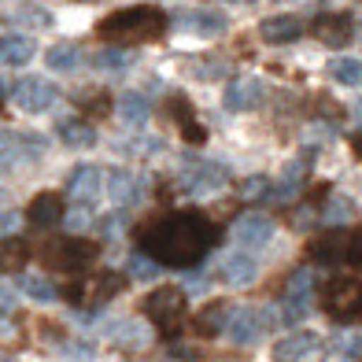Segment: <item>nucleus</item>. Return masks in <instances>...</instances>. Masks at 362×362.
Masks as SVG:
<instances>
[{
  "instance_id": "obj_1",
  "label": "nucleus",
  "mask_w": 362,
  "mask_h": 362,
  "mask_svg": "<svg viewBox=\"0 0 362 362\" xmlns=\"http://www.w3.org/2000/svg\"><path fill=\"white\" fill-rule=\"evenodd\" d=\"M215 244V226L204 215L181 211V215H167L163 222H156L144 233V255L156 259L159 267H196Z\"/></svg>"
},
{
  "instance_id": "obj_2",
  "label": "nucleus",
  "mask_w": 362,
  "mask_h": 362,
  "mask_svg": "<svg viewBox=\"0 0 362 362\" xmlns=\"http://www.w3.org/2000/svg\"><path fill=\"white\" fill-rule=\"evenodd\" d=\"M167 30V15L159 8H122L107 15V19L96 26V34L104 41H156Z\"/></svg>"
},
{
  "instance_id": "obj_3",
  "label": "nucleus",
  "mask_w": 362,
  "mask_h": 362,
  "mask_svg": "<svg viewBox=\"0 0 362 362\" xmlns=\"http://www.w3.org/2000/svg\"><path fill=\"white\" fill-rule=\"evenodd\" d=\"M322 303L337 322H358L362 318V281L358 277H333L322 292Z\"/></svg>"
},
{
  "instance_id": "obj_4",
  "label": "nucleus",
  "mask_w": 362,
  "mask_h": 362,
  "mask_svg": "<svg viewBox=\"0 0 362 362\" xmlns=\"http://www.w3.org/2000/svg\"><path fill=\"white\" fill-rule=\"evenodd\" d=\"M310 310H315V274L296 270L288 277V285H285V296H281V322L300 325Z\"/></svg>"
},
{
  "instance_id": "obj_5",
  "label": "nucleus",
  "mask_w": 362,
  "mask_h": 362,
  "mask_svg": "<svg viewBox=\"0 0 362 362\" xmlns=\"http://www.w3.org/2000/svg\"><path fill=\"white\" fill-rule=\"evenodd\" d=\"M270 322H274L270 310H262V307L259 310L255 307H240L226 322V340L237 344V348H252V344H259L262 337L270 333Z\"/></svg>"
},
{
  "instance_id": "obj_6",
  "label": "nucleus",
  "mask_w": 362,
  "mask_h": 362,
  "mask_svg": "<svg viewBox=\"0 0 362 362\" xmlns=\"http://www.w3.org/2000/svg\"><path fill=\"white\" fill-rule=\"evenodd\" d=\"M11 100H15V107H23L30 115H41V111H48L59 100V89L48 78H41V74H26V78H19L11 86Z\"/></svg>"
},
{
  "instance_id": "obj_7",
  "label": "nucleus",
  "mask_w": 362,
  "mask_h": 362,
  "mask_svg": "<svg viewBox=\"0 0 362 362\" xmlns=\"http://www.w3.org/2000/svg\"><path fill=\"white\" fill-rule=\"evenodd\" d=\"M144 315L152 318L159 329H174L181 318H185V292L174 285H163L144 300Z\"/></svg>"
},
{
  "instance_id": "obj_8",
  "label": "nucleus",
  "mask_w": 362,
  "mask_h": 362,
  "mask_svg": "<svg viewBox=\"0 0 362 362\" xmlns=\"http://www.w3.org/2000/svg\"><path fill=\"white\" fill-rule=\"evenodd\" d=\"M177 185L192 196H207V192H218L226 185V170L218 163H207V159H189L177 174Z\"/></svg>"
},
{
  "instance_id": "obj_9",
  "label": "nucleus",
  "mask_w": 362,
  "mask_h": 362,
  "mask_svg": "<svg viewBox=\"0 0 362 362\" xmlns=\"http://www.w3.org/2000/svg\"><path fill=\"white\" fill-rule=\"evenodd\" d=\"M96 259V244L89 240H52L45 248V262L56 270H86Z\"/></svg>"
},
{
  "instance_id": "obj_10",
  "label": "nucleus",
  "mask_w": 362,
  "mask_h": 362,
  "mask_svg": "<svg viewBox=\"0 0 362 362\" xmlns=\"http://www.w3.org/2000/svg\"><path fill=\"white\" fill-rule=\"evenodd\" d=\"M274 240V222L267 215H255V211H248V215H240L233 222V244L240 252H259V248H267V244Z\"/></svg>"
},
{
  "instance_id": "obj_11",
  "label": "nucleus",
  "mask_w": 362,
  "mask_h": 362,
  "mask_svg": "<svg viewBox=\"0 0 362 362\" xmlns=\"http://www.w3.org/2000/svg\"><path fill=\"white\" fill-rule=\"evenodd\" d=\"M67 196L74 200V207H93V204L104 196V170L93 167V163L78 167V170L67 177Z\"/></svg>"
},
{
  "instance_id": "obj_12",
  "label": "nucleus",
  "mask_w": 362,
  "mask_h": 362,
  "mask_svg": "<svg viewBox=\"0 0 362 362\" xmlns=\"http://www.w3.org/2000/svg\"><path fill=\"white\" fill-rule=\"evenodd\" d=\"M262 100H267V81L259 78H233L222 96L226 111H255L262 107Z\"/></svg>"
},
{
  "instance_id": "obj_13",
  "label": "nucleus",
  "mask_w": 362,
  "mask_h": 362,
  "mask_svg": "<svg viewBox=\"0 0 362 362\" xmlns=\"http://www.w3.org/2000/svg\"><path fill=\"white\" fill-rule=\"evenodd\" d=\"M315 37L329 48H344L351 37H355V23H351V15H344V11H325L315 19Z\"/></svg>"
},
{
  "instance_id": "obj_14",
  "label": "nucleus",
  "mask_w": 362,
  "mask_h": 362,
  "mask_svg": "<svg viewBox=\"0 0 362 362\" xmlns=\"http://www.w3.org/2000/svg\"><path fill=\"white\" fill-rule=\"evenodd\" d=\"M218 277L229 288H248V285H255V277H259V262L248 252H229L222 259V267H218Z\"/></svg>"
},
{
  "instance_id": "obj_15",
  "label": "nucleus",
  "mask_w": 362,
  "mask_h": 362,
  "mask_svg": "<svg viewBox=\"0 0 362 362\" xmlns=\"http://www.w3.org/2000/svg\"><path fill=\"white\" fill-rule=\"evenodd\" d=\"M318 337L315 333H285L274 344V362H310L318 355Z\"/></svg>"
},
{
  "instance_id": "obj_16",
  "label": "nucleus",
  "mask_w": 362,
  "mask_h": 362,
  "mask_svg": "<svg viewBox=\"0 0 362 362\" xmlns=\"http://www.w3.org/2000/svg\"><path fill=\"white\" fill-rule=\"evenodd\" d=\"M259 37L267 45H292L303 37V19L300 15H270L259 26Z\"/></svg>"
},
{
  "instance_id": "obj_17",
  "label": "nucleus",
  "mask_w": 362,
  "mask_h": 362,
  "mask_svg": "<svg viewBox=\"0 0 362 362\" xmlns=\"http://www.w3.org/2000/svg\"><path fill=\"white\" fill-rule=\"evenodd\" d=\"M37 45L30 34H19V30H11V34H0V63L4 67H26L30 59H34Z\"/></svg>"
},
{
  "instance_id": "obj_18",
  "label": "nucleus",
  "mask_w": 362,
  "mask_h": 362,
  "mask_svg": "<svg viewBox=\"0 0 362 362\" xmlns=\"http://www.w3.org/2000/svg\"><path fill=\"white\" fill-rule=\"evenodd\" d=\"M177 30L185 34H196V37H218L226 30V15L211 11V8H196V11H185L177 19Z\"/></svg>"
},
{
  "instance_id": "obj_19",
  "label": "nucleus",
  "mask_w": 362,
  "mask_h": 362,
  "mask_svg": "<svg viewBox=\"0 0 362 362\" xmlns=\"http://www.w3.org/2000/svg\"><path fill=\"white\" fill-rule=\"evenodd\" d=\"M63 196L59 192H41V196H34L30 200V207H26V218L34 222V226H56V222H63Z\"/></svg>"
},
{
  "instance_id": "obj_20",
  "label": "nucleus",
  "mask_w": 362,
  "mask_h": 362,
  "mask_svg": "<svg viewBox=\"0 0 362 362\" xmlns=\"http://www.w3.org/2000/svg\"><path fill=\"white\" fill-rule=\"evenodd\" d=\"M104 192L111 196L115 204H134L141 200V185L129 170H107L104 174Z\"/></svg>"
},
{
  "instance_id": "obj_21",
  "label": "nucleus",
  "mask_w": 362,
  "mask_h": 362,
  "mask_svg": "<svg viewBox=\"0 0 362 362\" xmlns=\"http://www.w3.org/2000/svg\"><path fill=\"white\" fill-rule=\"evenodd\" d=\"M119 119L129 129H141L148 119H152V104H148L144 93H122L119 96Z\"/></svg>"
},
{
  "instance_id": "obj_22",
  "label": "nucleus",
  "mask_w": 362,
  "mask_h": 362,
  "mask_svg": "<svg viewBox=\"0 0 362 362\" xmlns=\"http://www.w3.org/2000/svg\"><path fill=\"white\" fill-rule=\"evenodd\" d=\"M59 137L67 148H93L96 144V129L81 119H63L59 122Z\"/></svg>"
},
{
  "instance_id": "obj_23",
  "label": "nucleus",
  "mask_w": 362,
  "mask_h": 362,
  "mask_svg": "<svg viewBox=\"0 0 362 362\" xmlns=\"http://www.w3.org/2000/svg\"><path fill=\"white\" fill-rule=\"evenodd\" d=\"M170 107H174V119L181 126V134H185V141H204L207 137V129L196 122V115L189 111V104H185V96H181V93L170 96Z\"/></svg>"
},
{
  "instance_id": "obj_24",
  "label": "nucleus",
  "mask_w": 362,
  "mask_h": 362,
  "mask_svg": "<svg viewBox=\"0 0 362 362\" xmlns=\"http://www.w3.org/2000/svg\"><path fill=\"white\" fill-rule=\"evenodd\" d=\"M329 78H333L337 86H362V59H355V56L329 59Z\"/></svg>"
},
{
  "instance_id": "obj_25",
  "label": "nucleus",
  "mask_w": 362,
  "mask_h": 362,
  "mask_svg": "<svg viewBox=\"0 0 362 362\" xmlns=\"http://www.w3.org/2000/svg\"><path fill=\"white\" fill-rule=\"evenodd\" d=\"M19 288L30 296V300H41V303H52L56 296H59V288L48 281V274H23L19 277Z\"/></svg>"
},
{
  "instance_id": "obj_26",
  "label": "nucleus",
  "mask_w": 362,
  "mask_h": 362,
  "mask_svg": "<svg viewBox=\"0 0 362 362\" xmlns=\"http://www.w3.org/2000/svg\"><path fill=\"white\" fill-rule=\"evenodd\" d=\"M45 63L52 71H59V74H71V71H78V63H81V52L74 45H52L45 52Z\"/></svg>"
},
{
  "instance_id": "obj_27",
  "label": "nucleus",
  "mask_w": 362,
  "mask_h": 362,
  "mask_svg": "<svg viewBox=\"0 0 362 362\" xmlns=\"http://www.w3.org/2000/svg\"><path fill=\"white\" fill-rule=\"evenodd\" d=\"M315 259L318 262H340V259H348V237L344 233H329V237H322L318 244H315Z\"/></svg>"
},
{
  "instance_id": "obj_28",
  "label": "nucleus",
  "mask_w": 362,
  "mask_h": 362,
  "mask_svg": "<svg viewBox=\"0 0 362 362\" xmlns=\"http://www.w3.org/2000/svg\"><path fill=\"white\" fill-rule=\"evenodd\" d=\"M122 285H126V281H122L119 274H111V270H107V274H96L93 285H89V303H107L111 296L122 292Z\"/></svg>"
},
{
  "instance_id": "obj_29",
  "label": "nucleus",
  "mask_w": 362,
  "mask_h": 362,
  "mask_svg": "<svg viewBox=\"0 0 362 362\" xmlns=\"http://www.w3.org/2000/svg\"><path fill=\"white\" fill-rule=\"evenodd\" d=\"M26 259H30V248H26L23 240L8 237L4 244H0V274H4V270H11V274H15V270H19Z\"/></svg>"
},
{
  "instance_id": "obj_30",
  "label": "nucleus",
  "mask_w": 362,
  "mask_h": 362,
  "mask_svg": "<svg viewBox=\"0 0 362 362\" xmlns=\"http://www.w3.org/2000/svg\"><path fill=\"white\" fill-rule=\"evenodd\" d=\"M325 222L329 226H344V222H351V215H355V204H351V196H340V192H333L329 196V204H325Z\"/></svg>"
},
{
  "instance_id": "obj_31",
  "label": "nucleus",
  "mask_w": 362,
  "mask_h": 362,
  "mask_svg": "<svg viewBox=\"0 0 362 362\" xmlns=\"http://www.w3.org/2000/svg\"><path fill=\"white\" fill-rule=\"evenodd\" d=\"M329 351L340 355V358H358V355H362V337H358V333H333V340H329Z\"/></svg>"
},
{
  "instance_id": "obj_32",
  "label": "nucleus",
  "mask_w": 362,
  "mask_h": 362,
  "mask_svg": "<svg viewBox=\"0 0 362 362\" xmlns=\"http://www.w3.org/2000/svg\"><path fill=\"white\" fill-rule=\"evenodd\" d=\"M156 274H163V267H159L156 259H148L144 252L129 255V277H137V281H152Z\"/></svg>"
},
{
  "instance_id": "obj_33",
  "label": "nucleus",
  "mask_w": 362,
  "mask_h": 362,
  "mask_svg": "<svg viewBox=\"0 0 362 362\" xmlns=\"http://www.w3.org/2000/svg\"><path fill=\"white\" fill-rule=\"evenodd\" d=\"M240 196H244V200H270V196H274V181L267 174H255V177H248L240 185Z\"/></svg>"
},
{
  "instance_id": "obj_34",
  "label": "nucleus",
  "mask_w": 362,
  "mask_h": 362,
  "mask_svg": "<svg viewBox=\"0 0 362 362\" xmlns=\"http://www.w3.org/2000/svg\"><path fill=\"white\" fill-rule=\"evenodd\" d=\"M93 63H96L100 71H126V67H129V56L119 52V48H100V52L93 56Z\"/></svg>"
},
{
  "instance_id": "obj_35",
  "label": "nucleus",
  "mask_w": 362,
  "mask_h": 362,
  "mask_svg": "<svg viewBox=\"0 0 362 362\" xmlns=\"http://www.w3.org/2000/svg\"><path fill=\"white\" fill-rule=\"evenodd\" d=\"M115 329H122V333L115 337V340H122L126 348H144V344H148V333H144V329H141L137 322H119Z\"/></svg>"
},
{
  "instance_id": "obj_36",
  "label": "nucleus",
  "mask_w": 362,
  "mask_h": 362,
  "mask_svg": "<svg viewBox=\"0 0 362 362\" xmlns=\"http://www.w3.org/2000/svg\"><path fill=\"white\" fill-rule=\"evenodd\" d=\"M63 222H67L71 229H86V226L93 222V215H89V207H74V211H67V215H63Z\"/></svg>"
},
{
  "instance_id": "obj_37",
  "label": "nucleus",
  "mask_w": 362,
  "mask_h": 362,
  "mask_svg": "<svg viewBox=\"0 0 362 362\" xmlns=\"http://www.w3.org/2000/svg\"><path fill=\"white\" fill-rule=\"evenodd\" d=\"M15 229H19V215L15 211H0V240H8Z\"/></svg>"
},
{
  "instance_id": "obj_38",
  "label": "nucleus",
  "mask_w": 362,
  "mask_h": 362,
  "mask_svg": "<svg viewBox=\"0 0 362 362\" xmlns=\"http://www.w3.org/2000/svg\"><path fill=\"white\" fill-rule=\"evenodd\" d=\"M15 307H19V303H15V292L0 285V318H11V315H15Z\"/></svg>"
},
{
  "instance_id": "obj_39",
  "label": "nucleus",
  "mask_w": 362,
  "mask_h": 362,
  "mask_svg": "<svg viewBox=\"0 0 362 362\" xmlns=\"http://www.w3.org/2000/svg\"><path fill=\"white\" fill-rule=\"evenodd\" d=\"M348 262L362 270V229H358V233L348 240Z\"/></svg>"
},
{
  "instance_id": "obj_40",
  "label": "nucleus",
  "mask_w": 362,
  "mask_h": 362,
  "mask_svg": "<svg viewBox=\"0 0 362 362\" xmlns=\"http://www.w3.org/2000/svg\"><path fill=\"white\" fill-rule=\"evenodd\" d=\"M196 74H200L204 81H211V78H222L226 74V67H218V63H200V67H192Z\"/></svg>"
},
{
  "instance_id": "obj_41",
  "label": "nucleus",
  "mask_w": 362,
  "mask_h": 362,
  "mask_svg": "<svg viewBox=\"0 0 362 362\" xmlns=\"http://www.w3.org/2000/svg\"><path fill=\"white\" fill-rule=\"evenodd\" d=\"M67 351H71V355H81V358H89V355H93V348H89V344H71Z\"/></svg>"
},
{
  "instance_id": "obj_42",
  "label": "nucleus",
  "mask_w": 362,
  "mask_h": 362,
  "mask_svg": "<svg viewBox=\"0 0 362 362\" xmlns=\"http://www.w3.org/2000/svg\"><path fill=\"white\" fill-rule=\"evenodd\" d=\"M351 115H355V122L362 126V96H355V104H351Z\"/></svg>"
},
{
  "instance_id": "obj_43",
  "label": "nucleus",
  "mask_w": 362,
  "mask_h": 362,
  "mask_svg": "<svg viewBox=\"0 0 362 362\" xmlns=\"http://www.w3.org/2000/svg\"><path fill=\"white\" fill-rule=\"evenodd\" d=\"M351 148H355V156L362 159V134H355V137H351Z\"/></svg>"
},
{
  "instance_id": "obj_44",
  "label": "nucleus",
  "mask_w": 362,
  "mask_h": 362,
  "mask_svg": "<svg viewBox=\"0 0 362 362\" xmlns=\"http://www.w3.org/2000/svg\"><path fill=\"white\" fill-rule=\"evenodd\" d=\"M358 37H362V26H358Z\"/></svg>"
}]
</instances>
